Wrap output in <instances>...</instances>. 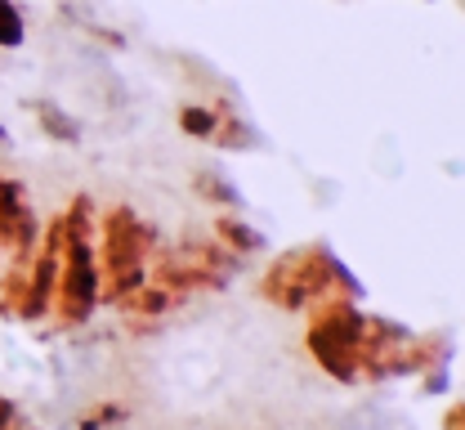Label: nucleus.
<instances>
[{
  "mask_svg": "<svg viewBox=\"0 0 465 430\" xmlns=\"http://www.w3.org/2000/svg\"><path fill=\"white\" fill-rule=\"evenodd\" d=\"M116 422H125V408H121V404H99L94 413H85V417L76 422V430H108V426H116Z\"/></svg>",
  "mask_w": 465,
  "mask_h": 430,
  "instance_id": "13",
  "label": "nucleus"
},
{
  "mask_svg": "<svg viewBox=\"0 0 465 430\" xmlns=\"http://www.w3.org/2000/svg\"><path fill=\"white\" fill-rule=\"evenodd\" d=\"M27 41V23L18 0H0V50H18Z\"/></svg>",
  "mask_w": 465,
  "mask_h": 430,
  "instance_id": "12",
  "label": "nucleus"
},
{
  "mask_svg": "<svg viewBox=\"0 0 465 430\" xmlns=\"http://www.w3.org/2000/svg\"><path fill=\"white\" fill-rule=\"evenodd\" d=\"M99 309V260H94V243H67L63 238V260H58V287L50 318L58 327H81L90 323Z\"/></svg>",
  "mask_w": 465,
  "mask_h": 430,
  "instance_id": "4",
  "label": "nucleus"
},
{
  "mask_svg": "<svg viewBox=\"0 0 465 430\" xmlns=\"http://www.w3.org/2000/svg\"><path fill=\"white\" fill-rule=\"evenodd\" d=\"M14 417H18V404L0 395V430H9V426H14Z\"/></svg>",
  "mask_w": 465,
  "mask_h": 430,
  "instance_id": "14",
  "label": "nucleus"
},
{
  "mask_svg": "<svg viewBox=\"0 0 465 430\" xmlns=\"http://www.w3.org/2000/svg\"><path fill=\"white\" fill-rule=\"evenodd\" d=\"M0 144H9V130H5V125H0Z\"/></svg>",
  "mask_w": 465,
  "mask_h": 430,
  "instance_id": "16",
  "label": "nucleus"
},
{
  "mask_svg": "<svg viewBox=\"0 0 465 430\" xmlns=\"http://www.w3.org/2000/svg\"><path fill=\"white\" fill-rule=\"evenodd\" d=\"M215 113H220V122H215L211 144H215L220 153H251V148H260V130L246 122L237 108H229V104H215Z\"/></svg>",
  "mask_w": 465,
  "mask_h": 430,
  "instance_id": "7",
  "label": "nucleus"
},
{
  "mask_svg": "<svg viewBox=\"0 0 465 430\" xmlns=\"http://www.w3.org/2000/svg\"><path fill=\"white\" fill-rule=\"evenodd\" d=\"M448 355H452L448 332H420V336L411 332L403 341V350H399V376H420L430 368H443Z\"/></svg>",
  "mask_w": 465,
  "mask_h": 430,
  "instance_id": "5",
  "label": "nucleus"
},
{
  "mask_svg": "<svg viewBox=\"0 0 465 430\" xmlns=\"http://www.w3.org/2000/svg\"><path fill=\"white\" fill-rule=\"evenodd\" d=\"M211 238L224 246V251H232L237 260H246V255H260V251H264V234H260L255 225H246L237 211H220V215H215Z\"/></svg>",
  "mask_w": 465,
  "mask_h": 430,
  "instance_id": "6",
  "label": "nucleus"
},
{
  "mask_svg": "<svg viewBox=\"0 0 465 430\" xmlns=\"http://www.w3.org/2000/svg\"><path fill=\"white\" fill-rule=\"evenodd\" d=\"M193 193H197L202 202L224 206V211H237V206H242V193H237L232 180L229 175H220V171H197V175H193Z\"/></svg>",
  "mask_w": 465,
  "mask_h": 430,
  "instance_id": "9",
  "label": "nucleus"
},
{
  "mask_svg": "<svg viewBox=\"0 0 465 430\" xmlns=\"http://www.w3.org/2000/svg\"><path fill=\"white\" fill-rule=\"evenodd\" d=\"M260 296L269 305L287 309V314H304L313 301H327V296H349V301H362V283L349 274V265L322 243L291 246L282 255L269 260V269L260 274Z\"/></svg>",
  "mask_w": 465,
  "mask_h": 430,
  "instance_id": "1",
  "label": "nucleus"
},
{
  "mask_svg": "<svg viewBox=\"0 0 465 430\" xmlns=\"http://www.w3.org/2000/svg\"><path fill=\"white\" fill-rule=\"evenodd\" d=\"M465 426V408L461 404H452V408H448V417H443V430H461Z\"/></svg>",
  "mask_w": 465,
  "mask_h": 430,
  "instance_id": "15",
  "label": "nucleus"
},
{
  "mask_svg": "<svg viewBox=\"0 0 465 430\" xmlns=\"http://www.w3.org/2000/svg\"><path fill=\"white\" fill-rule=\"evenodd\" d=\"M215 122H220V113L206 108V104H183V108H179V130H183L188 139H211V135H215Z\"/></svg>",
  "mask_w": 465,
  "mask_h": 430,
  "instance_id": "11",
  "label": "nucleus"
},
{
  "mask_svg": "<svg viewBox=\"0 0 465 430\" xmlns=\"http://www.w3.org/2000/svg\"><path fill=\"white\" fill-rule=\"evenodd\" d=\"M304 314H309L304 345H309L313 364L327 372L331 381H341V385H358L362 381V372H358L362 305L349 301V296H327V301H313Z\"/></svg>",
  "mask_w": 465,
  "mask_h": 430,
  "instance_id": "3",
  "label": "nucleus"
},
{
  "mask_svg": "<svg viewBox=\"0 0 465 430\" xmlns=\"http://www.w3.org/2000/svg\"><path fill=\"white\" fill-rule=\"evenodd\" d=\"M23 287H27V265H9L0 274V318H18Z\"/></svg>",
  "mask_w": 465,
  "mask_h": 430,
  "instance_id": "10",
  "label": "nucleus"
},
{
  "mask_svg": "<svg viewBox=\"0 0 465 430\" xmlns=\"http://www.w3.org/2000/svg\"><path fill=\"white\" fill-rule=\"evenodd\" d=\"M162 246L157 225H148L134 206L113 202L94 220V260H99V305L125 301L148 283V260Z\"/></svg>",
  "mask_w": 465,
  "mask_h": 430,
  "instance_id": "2",
  "label": "nucleus"
},
{
  "mask_svg": "<svg viewBox=\"0 0 465 430\" xmlns=\"http://www.w3.org/2000/svg\"><path fill=\"white\" fill-rule=\"evenodd\" d=\"M27 108L36 113V125L54 139V144H81V122L67 113V108H58L54 99H27Z\"/></svg>",
  "mask_w": 465,
  "mask_h": 430,
  "instance_id": "8",
  "label": "nucleus"
}]
</instances>
